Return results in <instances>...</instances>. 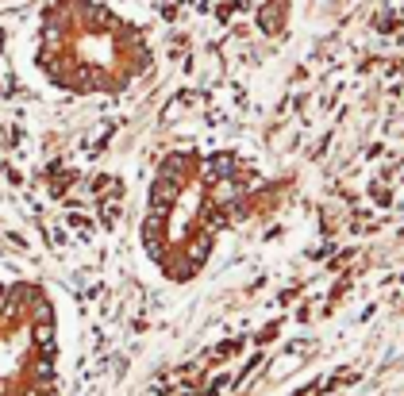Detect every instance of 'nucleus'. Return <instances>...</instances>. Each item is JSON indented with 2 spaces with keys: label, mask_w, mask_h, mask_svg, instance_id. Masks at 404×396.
I'll list each match as a JSON object with an SVG mask.
<instances>
[{
  "label": "nucleus",
  "mask_w": 404,
  "mask_h": 396,
  "mask_svg": "<svg viewBox=\"0 0 404 396\" xmlns=\"http://www.w3.org/2000/svg\"><path fill=\"white\" fill-rule=\"evenodd\" d=\"M143 62V35L101 0H54L39 15L35 70L65 96H112Z\"/></svg>",
  "instance_id": "f257e3e1"
},
{
  "label": "nucleus",
  "mask_w": 404,
  "mask_h": 396,
  "mask_svg": "<svg viewBox=\"0 0 404 396\" xmlns=\"http://www.w3.org/2000/svg\"><path fill=\"white\" fill-rule=\"evenodd\" d=\"M58 350L51 293L0 277V396H58Z\"/></svg>",
  "instance_id": "f03ea898"
}]
</instances>
